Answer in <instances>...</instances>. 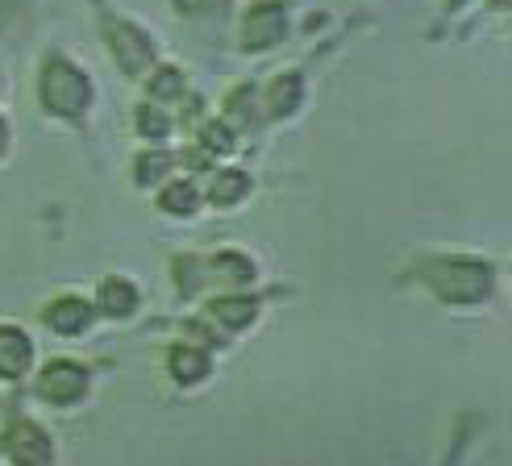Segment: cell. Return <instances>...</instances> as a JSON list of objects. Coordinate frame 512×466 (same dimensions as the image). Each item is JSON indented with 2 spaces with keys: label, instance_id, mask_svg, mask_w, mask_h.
Returning <instances> with one entry per match:
<instances>
[{
  "label": "cell",
  "instance_id": "3",
  "mask_svg": "<svg viewBox=\"0 0 512 466\" xmlns=\"http://www.w3.org/2000/svg\"><path fill=\"white\" fill-rule=\"evenodd\" d=\"M288 30V9L279 0H259L250 13H246V50H267L284 38Z\"/></svg>",
  "mask_w": 512,
  "mask_h": 466
},
{
  "label": "cell",
  "instance_id": "8",
  "mask_svg": "<svg viewBox=\"0 0 512 466\" xmlns=\"http://www.w3.org/2000/svg\"><path fill=\"white\" fill-rule=\"evenodd\" d=\"M150 92H155V100H171L184 92V71H175V67H163V75L155 84H150Z\"/></svg>",
  "mask_w": 512,
  "mask_h": 466
},
{
  "label": "cell",
  "instance_id": "7",
  "mask_svg": "<svg viewBox=\"0 0 512 466\" xmlns=\"http://www.w3.org/2000/svg\"><path fill=\"white\" fill-rule=\"evenodd\" d=\"M163 209L167 213H192L196 209V188L192 184H171L163 192Z\"/></svg>",
  "mask_w": 512,
  "mask_h": 466
},
{
  "label": "cell",
  "instance_id": "10",
  "mask_svg": "<svg viewBox=\"0 0 512 466\" xmlns=\"http://www.w3.org/2000/svg\"><path fill=\"white\" fill-rule=\"evenodd\" d=\"M5 150H9V125L0 121V154H5Z\"/></svg>",
  "mask_w": 512,
  "mask_h": 466
},
{
  "label": "cell",
  "instance_id": "4",
  "mask_svg": "<svg viewBox=\"0 0 512 466\" xmlns=\"http://www.w3.org/2000/svg\"><path fill=\"white\" fill-rule=\"evenodd\" d=\"M300 100H304L300 75H279V80L271 84V92H267V105H271L275 117H288V113L300 105Z\"/></svg>",
  "mask_w": 512,
  "mask_h": 466
},
{
  "label": "cell",
  "instance_id": "9",
  "mask_svg": "<svg viewBox=\"0 0 512 466\" xmlns=\"http://www.w3.org/2000/svg\"><path fill=\"white\" fill-rule=\"evenodd\" d=\"M225 0H179V13H196V9H221Z\"/></svg>",
  "mask_w": 512,
  "mask_h": 466
},
{
  "label": "cell",
  "instance_id": "2",
  "mask_svg": "<svg viewBox=\"0 0 512 466\" xmlns=\"http://www.w3.org/2000/svg\"><path fill=\"white\" fill-rule=\"evenodd\" d=\"M109 46H113V59L130 71V75H142L150 63H155V38H150L146 30H138V25L130 21H117V30H109Z\"/></svg>",
  "mask_w": 512,
  "mask_h": 466
},
{
  "label": "cell",
  "instance_id": "6",
  "mask_svg": "<svg viewBox=\"0 0 512 466\" xmlns=\"http://www.w3.org/2000/svg\"><path fill=\"white\" fill-rule=\"evenodd\" d=\"M138 129H142L150 142H163L167 138V117L159 113V105H142L138 109Z\"/></svg>",
  "mask_w": 512,
  "mask_h": 466
},
{
  "label": "cell",
  "instance_id": "1",
  "mask_svg": "<svg viewBox=\"0 0 512 466\" xmlns=\"http://www.w3.org/2000/svg\"><path fill=\"white\" fill-rule=\"evenodd\" d=\"M42 105L59 117H84L92 105V80L63 55H50L42 67Z\"/></svg>",
  "mask_w": 512,
  "mask_h": 466
},
{
  "label": "cell",
  "instance_id": "5",
  "mask_svg": "<svg viewBox=\"0 0 512 466\" xmlns=\"http://www.w3.org/2000/svg\"><path fill=\"white\" fill-rule=\"evenodd\" d=\"M246 192H250V175H242L238 167L217 171V175H213V188H209L213 204H238Z\"/></svg>",
  "mask_w": 512,
  "mask_h": 466
}]
</instances>
